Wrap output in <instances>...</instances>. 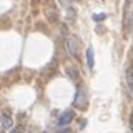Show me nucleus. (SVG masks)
Returning <instances> with one entry per match:
<instances>
[{
	"instance_id": "423d86ee",
	"label": "nucleus",
	"mask_w": 133,
	"mask_h": 133,
	"mask_svg": "<svg viewBox=\"0 0 133 133\" xmlns=\"http://www.w3.org/2000/svg\"><path fill=\"white\" fill-rule=\"evenodd\" d=\"M127 83H128L130 91L133 93V66H130V68L127 70Z\"/></svg>"
},
{
	"instance_id": "f8f14e48",
	"label": "nucleus",
	"mask_w": 133,
	"mask_h": 133,
	"mask_svg": "<svg viewBox=\"0 0 133 133\" xmlns=\"http://www.w3.org/2000/svg\"><path fill=\"white\" fill-rule=\"evenodd\" d=\"M58 133H72L70 130H62V131H58Z\"/></svg>"
},
{
	"instance_id": "0eeeda50",
	"label": "nucleus",
	"mask_w": 133,
	"mask_h": 133,
	"mask_svg": "<svg viewBox=\"0 0 133 133\" xmlns=\"http://www.w3.org/2000/svg\"><path fill=\"white\" fill-rule=\"evenodd\" d=\"M66 75H68L72 80H77V78H78V72L75 70L73 65H68V66H66Z\"/></svg>"
},
{
	"instance_id": "39448f33",
	"label": "nucleus",
	"mask_w": 133,
	"mask_h": 133,
	"mask_svg": "<svg viewBox=\"0 0 133 133\" xmlns=\"http://www.w3.org/2000/svg\"><path fill=\"white\" fill-rule=\"evenodd\" d=\"M0 122H2V128H3V130H8V128H12V118H10V115L3 113Z\"/></svg>"
},
{
	"instance_id": "7ed1b4c3",
	"label": "nucleus",
	"mask_w": 133,
	"mask_h": 133,
	"mask_svg": "<svg viewBox=\"0 0 133 133\" xmlns=\"http://www.w3.org/2000/svg\"><path fill=\"white\" fill-rule=\"evenodd\" d=\"M73 118H75V111L73 110H65V111L60 113V116H58V125H60V127L68 125L70 122H73Z\"/></svg>"
},
{
	"instance_id": "1a4fd4ad",
	"label": "nucleus",
	"mask_w": 133,
	"mask_h": 133,
	"mask_svg": "<svg viewBox=\"0 0 133 133\" xmlns=\"http://www.w3.org/2000/svg\"><path fill=\"white\" fill-rule=\"evenodd\" d=\"M66 15H68V20H70V22H73V18H75V10H73L72 7L68 8V12H66Z\"/></svg>"
},
{
	"instance_id": "f257e3e1",
	"label": "nucleus",
	"mask_w": 133,
	"mask_h": 133,
	"mask_svg": "<svg viewBox=\"0 0 133 133\" xmlns=\"http://www.w3.org/2000/svg\"><path fill=\"white\" fill-rule=\"evenodd\" d=\"M73 105L75 107H80V108H85L87 107V91H85V85H80L77 88V95H75V100H73Z\"/></svg>"
},
{
	"instance_id": "dca6fc26",
	"label": "nucleus",
	"mask_w": 133,
	"mask_h": 133,
	"mask_svg": "<svg viewBox=\"0 0 133 133\" xmlns=\"http://www.w3.org/2000/svg\"><path fill=\"white\" fill-rule=\"evenodd\" d=\"M43 133H47V131H43Z\"/></svg>"
},
{
	"instance_id": "2eb2a0df",
	"label": "nucleus",
	"mask_w": 133,
	"mask_h": 133,
	"mask_svg": "<svg viewBox=\"0 0 133 133\" xmlns=\"http://www.w3.org/2000/svg\"><path fill=\"white\" fill-rule=\"evenodd\" d=\"M0 120H2V115H0Z\"/></svg>"
},
{
	"instance_id": "9d476101",
	"label": "nucleus",
	"mask_w": 133,
	"mask_h": 133,
	"mask_svg": "<svg viewBox=\"0 0 133 133\" xmlns=\"http://www.w3.org/2000/svg\"><path fill=\"white\" fill-rule=\"evenodd\" d=\"M128 28H130V32L133 33V10H131L130 17H128Z\"/></svg>"
},
{
	"instance_id": "9b49d317",
	"label": "nucleus",
	"mask_w": 133,
	"mask_h": 133,
	"mask_svg": "<svg viewBox=\"0 0 133 133\" xmlns=\"http://www.w3.org/2000/svg\"><path fill=\"white\" fill-rule=\"evenodd\" d=\"M58 2L62 3L63 7H66V8H70V3H72V0H58Z\"/></svg>"
},
{
	"instance_id": "f03ea898",
	"label": "nucleus",
	"mask_w": 133,
	"mask_h": 133,
	"mask_svg": "<svg viewBox=\"0 0 133 133\" xmlns=\"http://www.w3.org/2000/svg\"><path fill=\"white\" fill-rule=\"evenodd\" d=\"M66 48H68L70 55L75 57L78 53V48H80V40H78L75 35H70L68 38H66Z\"/></svg>"
},
{
	"instance_id": "20e7f679",
	"label": "nucleus",
	"mask_w": 133,
	"mask_h": 133,
	"mask_svg": "<svg viewBox=\"0 0 133 133\" xmlns=\"http://www.w3.org/2000/svg\"><path fill=\"white\" fill-rule=\"evenodd\" d=\"M87 65H88V68L91 70L95 66V58H93V48L88 47L87 48Z\"/></svg>"
},
{
	"instance_id": "ddd939ff",
	"label": "nucleus",
	"mask_w": 133,
	"mask_h": 133,
	"mask_svg": "<svg viewBox=\"0 0 133 133\" xmlns=\"http://www.w3.org/2000/svg\"><path fill=\"white\" fill-rule=\"evenodd\" d=\"M130 125H131V133H133V116H131V122H130Z\"/></svg>"
},
{
	"instance_id": "6e6552de",
	"label": "nucleus",
	"mask_w": 133,
	"mask_h": 133,
	"mask_svg": "<svg viewBox=\"0 0 133 133\" xmlns=\"http://www.w3.org/2000/svg\"><path fill=\"white\" fill-rule=\"evenodd\" d=\"M107 18V14H105V12H103V14H95L93 15V20H95V22H100V20H105Z\"/></svg>"
},
{
	"instance_id": "4468645a",
	"label": "nucleus",
	"mask_w": 133,
	"mask_h": 133,
	"mask_svg": "<svg viewBox=\"0 0 133 133\" xmlns=\"http://www.w3.org/2000/svg\"><path fill=\"white\" fill-rule=\"evenodd\" d=\"M12 133H18V130H17V128H14V130H12Z\"/></svg>"
}]
</instances>
